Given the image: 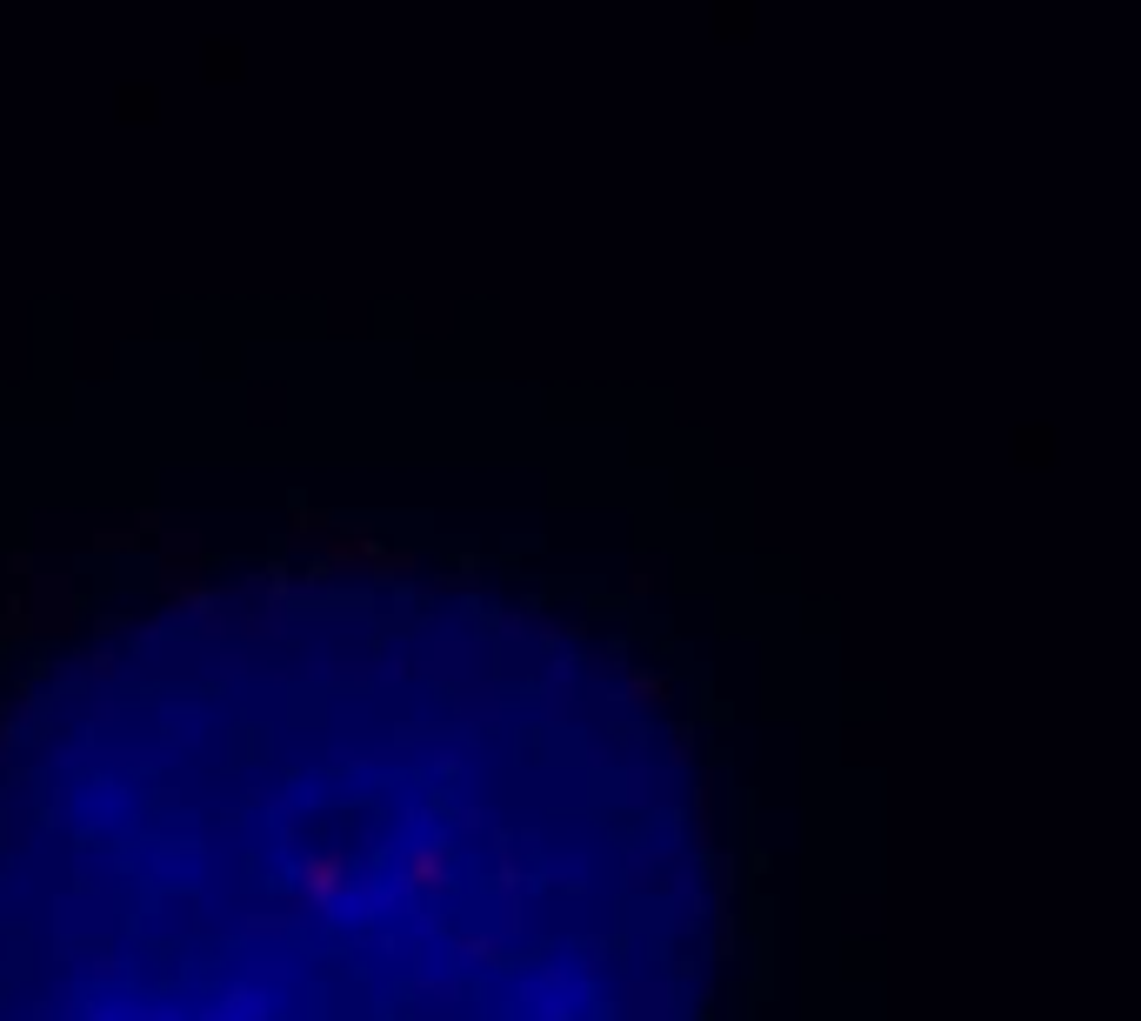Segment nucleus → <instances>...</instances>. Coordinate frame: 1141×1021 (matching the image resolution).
Wrapping results in <instances>:
<instances>
[{
  "label": "nucleus",
  "mask_w": 1141,
  "mask_h": 1021,
  "mask_svg": "<svg viewBox=\"0 0 1141 1021\" xmlns=\"http://www.w3.org/2000/svg\"><path fill=\"white\" fill-rule=\"evenodd\" d=\"M301 888H307V901H327L334 888H341V855H314L301 868Z\"/></svg>",
  "instance_id": "nucleus-1"
},
{
  "label": "nucleus",
  "mask_w": 1141,
  "mask_h": 1021,
  "mask_svg": "<svg viewBox=\"0 0 1141 1021\" xmlns=\"http://www.w3.org/2000/svg\"><path fill=\"white\" fill-rule=\"evenodd\" d=\"M408 881H414V888H428V881H441V855H434V848H421V855L408 861Z\"/></svg>",
  "instance_id": "nucleus-2"
}]
</instances>
